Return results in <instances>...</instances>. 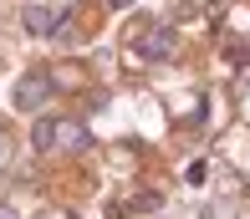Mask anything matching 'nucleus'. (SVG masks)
Here are the masks:
<instances>
[{
	"mask_svg": "<svg viewBox=\"0 0 250 219\" xmlns=\"http://www.w3.org/2000/svg\"><path fill=\"white\" fill-rule=\"evenodd\" d=\"M26 26H31V31H46V26H51V10H46V5H31V10H26Z\"/></svg>",
	"mask_w": 250,
	"mask_h": 219,
	"instance_id": "f257e3e1",
	"label": "nucleus"
},
{
	"mask_svg": "<svg viewBox=\"0 0 250 219\" xmlns=\"http://www.w3.org/2000/svg\"><path fill=\"white\" fill-rule=\"evenodd\" d=\"M0 219H16V214H10V209H0Z\"/></svg>",
	"mask_w": 250,
	"mask_h": 219,
	"instance_id": "f03ea898",
	"label": "nucleus"
}]
</instances>
